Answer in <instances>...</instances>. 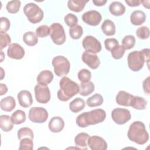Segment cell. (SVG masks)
I'll return each mask as SVG.
<instances>
[{
  "label": "cell",
  "mask_w": 150,
  "mask_h": 150,
  "mask_svg": "<svg viewBox=\"0 0 150 150\" xmlns=\"http://www.w3.org/2000/svg\"><path fill=\"white\" fill-rule=\"evenodd\" d=\"M11 117L8 115H1L0 116V127L5 132L11 131L13 127Z\"/></svg>",
  "instance_id": "cell-28"
},
{
  "label": "cell",
  "mask_w": 150,
  "mask_h": 150,
  "mask_svg": "<svg viewBox=\"0 0 150 150\" xmlns=\"http://www.w3.org/2000/svg\"><path fill=\"white\" fill-rule=\"evenodd\" d=\"M85 105L86 103L84 100L83 98L77 97L70 103L69 108L73 112L76 113L83 110Z\"/></svg>",
  "instance_id": "cell-27"
},
{
  "label": "cell",
  "mask_w": 150,
  "mask_h": 150,
  "mask_svg": "<svg viewBox=\"0 0 150 150\" xmlns=\"http://www.w3.org/2000/svg\"><path fill=\"white\" fill-rule=\"evenodd\" d=\"M0 105L2 110L6 112H10L15 108L16 102L13 97L8 96L1 100Z\"/></svg>",
  "instance_id": "cell-21"
},
{
  "label": "cell",
  "mask_w": 150,
  "mask_h": 150,
  "mask_svg": "<svg viewBox=\"0 0 150 150\" xmlns=\"http://www.w3.org/2000/svg\"><path fill=\"white\" fill-rule=\"evenodd\" d=\"M35 95L38 102L46 104L50 100V92L47 85L38 83L35 87Z\"/></svg>",
  "instance_id": "cell-9"
},
{
  "label": "cell",
  "mask_w": 150,
  "mask_h": 150,
  "mask_svg": "<svg viewBox=\"0 0 150 150\" xmlns=\"http://www.w3.org/2000/svg\"><path fill=\"white\" fill-rule=\"evenodd\" d=\"M102 19L101 13L95 10H91L84 13L82 15V20L86 23L91 26L98 25Z\"/></svg>",
  "instance_id": "cell-12"
},
{
  "label": "cell",
  "mask_w": 150,
  "mask_h": 150,
  "mask_svg": "<svg viewBox=\"0 0 150 150\" xmlns=\"http://www.w3.org/2000/svg\"><path fill=\"white\" fill-rule=\"evenodd\" d=\"M83 33V28L79 25L71 27L69 29V35L73 39H78L82 36Z\"/></svg>",
  "instance_id": "cell-36"
},
{
  "label": "cell",
  "mask_w": 150,
  "mask_h": 150,
  "mask_svg": "<svg viewBox=\"0 0 150 150\" xmlns=\"http://www.w3.org/2000/svg\"><path fill=\"white\" fill-rule=\"evenodd\" d=\"M134 96L125 91L121 90L116 96L115 101L117 103L120 105L129 107L131 106V103Z\"/></svg>",
  "instance_id": "cell-17"
},
{
  "label": "cell",
  "mask_w": 150,
  "mask_h": 150,
  "mask_svg": "<svg viewBox=\"0 0 150 150\" xmlns=\"http://www.w3.org/2000/svg\"><path fill=\"white\" fill-rule=\"evenodd\" d=\"M107 2L106 0H93V3L96 6H103Z\"/></svg>",
  "instance_id": "cell-49"
},
{
  "label": "cell",
  "mask_w": 150,
  "mask_h": 150,
  "mask_svg": "<svg viewBox=\"0 0 150 150\" xmlns=\"http://www.w3.org/2000/svg\"><path fill=\"white\" fill-rule=\"evenodd\" d=\"M149 52L150 50L148 48L130 52L127 57L129 68L134 71H138L143 67L145 62H147L149 65Z\"/></svg>",
  "instance_id": "cell-4"
},
{
  "label": "cell",
  "mask_w": 150,
  "mask_h": 150,
  "mask_svg": "<svg viewBox=\"0 0 150 150\" xmlns=\"http://www.w3.org/2000/svg\"><path fill=\"white\" fill-rule=\"evenodd\" d=\"M135 44V39L133 35H127L122 40V46L125 50L132 49Z\"/></svg>",
  "instance_id": "cell-33"
},
{
  "label": "cell",
  "mask_w": 150,
  "mask_h": 150,
  "mask_svg": "<svg viewBox=\"0 0 150 150\" xmlns=\"http://www.w3.org/2000/svg\"><path fill=\"white\" fill-rule=\"evenodd\" d=\"M18 138L21 140L23 138H29L33 139V132L32 130L28 127H23L20 128L18 131Z\"/></svg>",
  "instance_id": "cell-34"
},
{
  "label": "cell",
  "mask_w": 150,
  "mask_h": 150,
  "mask_svg": "<svg viewBox=\"0 0 150 150\" xmlns=\"http://www.w3.org/2000/svg\"><path fill=\"white\" fill-rule=\"evenodd\" d=\"M149 1H141V3L143 4L144 6L147 9H149Z\"/></svg>",
  "instance_id": "cell-50"
},
{
  "label": "cell",
  "mask_w": 150,
  "mask_h": 150,
  "mask_svg": "<svg viewBox=\"0 0 150 150\" xmlns=\"http://www.w3.org/2000/svg\"><path fill=\"white\" fill-rule=\"evenodd\" d=\"M149 80H150V77L148 76L143 81V83H142V87H143L144 91L145 93L147 94H149L150 92Z\"/></svg>",
  "instance_id": "cell-46"
},
{
  "label": "cell",
  "mask_w": 150,
  "mask_h": 150,
  "mask_svg": "<svg viewBox=\"0 0 150 150\" xmlns=\"http://www.w3.org/2000/svg\"><path fill=\"white\" fill-rule=\"evenodd\" d=\"M18 100L19 105L24 108L30 107L33 103L32 94L30 91L28 90H21L17 96Z\"/></svg>",
  "instance_id": "cell-16"
},
{
  "label": "cell",
  "mask_w": 150,
  "mask_h": 150,
  "mask_svg": "<svg viewBox=\"0 0 150 150\" xmlns=\"http://www.w3.org/2000/svg\"><path fill=\"white\" fill-rule=\"evenodd\" d=\"M60 89L57 96L59 100L67 101L79 92V84L69 77H63L59 81Z\"/></svg>",
  "instance_id": "cell-2"
},
{
  "label": "cell",
  "mask_w": 150,
  "mask_h": 150,
  "mask_svg": "<svg viewBox=\"0 0 150 150\" xmlns=\"http://www.w3.org/2000/svg\"><path fill=\"white\" fill-rule=\"evenodd\" d=\"M127 136L129 140L139 145L145 144L149 139L145 124L139 121H134L130 125Z\"/></svg>",
  "instance_id": "cell-3"
},
{
  "label": "cell",
  "mask_w": 150,
  "mask_h": 150,
  "mask_svg": "<svg viewBox=\"0 0 150 150\" xmlns=\"http://www.w3.org/2000/svg\"><path fill=\"white\" fill-rule=\"evenodd\" d=\"M109 11L114 16L122 15L125 12V7L120 2L114 1L110 4L109 6Z\"/></svg>",
  "instance_id": "cell-23"
},
{
  "label": "cell",
  "mask_w": 150,
  "mask_h": 150,
  "mask_svg": "<svg viewBox=\"0 0 150 150\" xmlns=\"http://www.w3.org/2000/svg\"><path fill=\"white\" fill-rule=\"evenodd\" d=\"M87 145L92 150H105L107 148L106 141L101 137L97 135L90 137Z\"/></svg>",
  "instance_id": "cell-13"
},
{
  "label": "cell",
  "mask_w": 150,
  "mask_h": 150,
  "mask_svg": "<svg viewBox=\"0 0 150 150\" xmlns=\"http://www.w3.org/2000/svg\"><path fill=\"white\" fill-rule=\"evenodd\" d=\"M136 35L141 39H148L149 36V29L145 26L139 27L136 30Z\"/></svg>",
  "instance_id": "cell-41"
},
{
  "label": "cell",
  "mask_w": 150,
  "mask_h": 150,
  "mask_svg": "<svg viewBox=\"0 0 150 150\" xmlns=\"http://www.w3.org/2000/svg\"><path fill=\"white\" fill-rule=\"evenodd\" d=\"M146 104L147 102L143 97L134 96L131 103V106L135 109L142 110L146 108Z\"/></svg>",
  "instance_id": "cell-31"
},
{
  "label": "cell",
  "mask_w": 150,
  "mask_h": 150,
  "mask_svg": "<svg viewBox=\"0 0 150 150\" xmlns=\"http://www.w3.org/2000/svg\"><path fill=\"white\" fill-rule=\"evenodd\" d=\"M33 149V143L32 139L29 138H23L21 139L19 142V149L32 150Z\"/></svg>",
  "instance_id": "cell-38"
},
{
  "label": "cell",
  "mask_w": 150,
  "mask_h": 150,
  "mask_svg": "<svg viewBox=\"0 0 150 150\" xmlns=\"http://www.w3.org/2000/svg\"><path fill=\"white\" fill-rule=\"evenodd\" d=\"M77 76L81 82H88L91 78V73L88 69H82L78 72Z\"/></svg>",
  "instance_id": "cell-39"
},
{
  "label": "cell",
  "mask_w": 150,
  "mask_h": 150,
  "mask_svg": "<svg viewBox=\"0 0 150 150\" xmlns=\"http://www.w3.org/2000/svg\"><path fill=\"white\" fill-rule=\"evenodd\" d=\"M131 113L127 109L116 108L111 112V118L112 120L118 125L125 124L131 119Z\"/></svg>",
  "instance_id": "cell-11"
},
{
  "label": "cell",
  "mask_w": 150,
  "mask_h": 150,
  "mask_svg": "<svg viewBox=\"0 0 150 150\" xmlns=\"http://www.w3.org/2000/svg\"><path fill=\"white\" fill-rule=\"evenodd\" d=\"M64 20L66 25L70 28L77 25V23H78L77 17L75 15L71 13L67 14L64 16Z\"/></svg>",
  "instance_id": "cell-42"
},
{
  "label": "cell",
  "mask_w": 150,
  "mask_h": 150,
  "mask_svg": "<svg viewBox=\"0 0 150 150\" xmlns=\"http://www.w3.org/2000/svg\"><path fill=\"white\" fill-rule=\"evenodd\" d=\"M89 137V135L85 132L78 134L74 138L76 146L79 149H87V141Z\"/></svg>",
  "instance_id": "cell-20"
},
{
  "label": "cell",
  "mask_w": 150,
  "mask_h": 150,
  "mask_svg": "<svg viewBox=\"0 0 150 150\" xmlns=\"http://www.w3.org/2000/svg\"><path fill=\"white\" fill-rule=\"evenodd\" d=\"M106 113L104 110L94 109L79 115L76 118V124L79 127L84 128L90 125L101 123L104 121Z\"/></svg>",
  "instance_id": "cell-1"
},
{
  "label": "cell",
  "mask_w": 150,
  "mask_h": 150,
  "mask_svg": "<svg viewBox=\"0 0 150 150\" xmlns=\"http://www.w3.org/2000/svg\"><path fill=\"white\" fill-rule=\"evenodd\" d=\"M50 27L45 25H40L36 29V34L37 36L39 38H45L50 35Z\"/></svg>",
  "instance_id": "cell-40"
},
{
  "label": "cell",
  "mask_w": 150,
  "mask_h": 150,
  "mask_svg": "<svg viewBox=\"0 0 150 150\" xmlns=\"http://www.w3.org/2000/svg\"><path fill=\"white\" fill-rule=\"evenodd\" d=\"M0 47L1 50H2L4 48L6 47L7 46L10 45L11 42V37L8 34L6 33L1 32L0 33Z\"/></svg>",
  "instance_id": "cell-43"
},
{
  "label": "cell",
  "mask_w": 150,
  "mask_h": 150,
  "mask_svg": "<svg viewBox=\"0 0 150 150\" xmlns=\"http://www.w3.org/2000/svg\"><path fill=\"white\" fill-rule=\"evenodd\" d=\"M125 2L128 6L131 7L138 6L141 3V0H125Z\"/></svg>",
  "instance_id": "cell-47"
},
{
  "label": "cell",
  "mask_w": 150,
  "mask_h": 150,
  "mask_svg": "<svg viewBox=\"0 0 150 150\" xmlns=\"http://www.w3.org/2000/svg\"><path fill=\"white\" fill-rule=\"evenodd\" d=\"M146 15L140 10H136L132 12L130 16V21L134 25H141L145 22Z\"/></svg>",
  "instance_id": "cell-19"
},
{
  "label": "cell",
  "mask_w": 150,
  "mask_h": 150,
  "mask_svg": "<svg viewBox=\"0 0 150 150\" xmlns=\"http://www.w3.org/2000/svg\"><path fill=\"white\" fill-rule=\"evenodd\" d=\"M11 119L14 124L18 125L22 124L26 120V114L23 111L18 110L12 114Z\"/></svg>",
  "instance_id": "cell-30"
},
{
  "label": "cell",
  "mask_w": 150,
  "mask_h": 150,
  "mask_svg": "<svg viewBox=\"0 0 150 150\" xmlns=\"http://www.w3.org/2000/svg\"><path fill=\"white\" fill-rule=\"evenodd\" d=\"M54 73L59 77L67 74L70 71V63L68 59L63 56L54 57L52 62Z\"/></svg>",
  "instance_id": "cell-6"
},
{
  "label": "cell",
  "mask_w": 150,
  "mask_h": 150,
  "mask_svg": "<svg viewBox=\"0 0 150 150\" xmlns=\"http://www.w3.org/2000/svg\"><path fill=\"white\" fill-rule=\"evenodd\" d=\"M82 45L86 52L96 54L101 50V45L96 38L92 36H86L83 40Z\"/></svg>",
  "instance_id": "cell-10"
},
{
  "label": "cell",
  "mask_w": 150,
  "mask_h": 150,
  "mask_svg": "<svg viewBox=\"0 0 150 150\" xmlns=\"http://www.w3.org/2000/svg\"><path fill=\"white\" fill-rule=\"evenodd\" d=\"M103 32L107 36L114 35L115 33V26L114 23L110 20H105L101 26Z\"/></svg>",
  "instance_id": "cell-26"
},
{
  "label": "cell",
  "mask_w": 150,
  "mask_h": 150,
  "mask_svg": "<svg viewBox=\"0 0 150 150\" xmlns=\"http://www.w3.org/2000/svg\"><path fill=\"white\" fill-rule=\"evenodd\" d=\"M21 3L20 1H11L7 3L6 9L10 13H16L19 11L21 7Z\"/></svg>",
  "instance_id": "cell-35"
},
{
  "label": "cell",
  "mask_w": 150,
  "mask_h": 150,
  "mask_svg": "<svg viewBox=\"0 0 150 150\" xmlns=\"http://www.w3.org/2000/svg\"><path fill=\"white\" fill-rule=\"evenodd\" d=\"M0 87H1V90H0V95L2 96L5 94H6L8 91V87L7 86L3 84V83H1L0 84Z\"/></svg>",
  "instance_id": "cell-48"
},
{
  "label": "cell",
  "mask_w": 150,
  "mask_h": 150,
  "mask_svg": "<svg viewBox=\"0 0 150 150\" xmlns=\"http://www.w3.org/2000/svg\"><path fill=\"white\" fill-rule=\"evenodd\" d=\"M118 45V40L114 38H108L104 41V46L105 49L110 52L115 46Z\"/></svg>",
  "instance_id": "cell-44"
},
{
  "label": "cell",
  "mask_w": 150,
  "mask_h": 150,
  "mask_svg": "<svg viewBox=\"0 0 150 150\" xmlns=\"http://www.w3.org/2000/svg\"><path fill=\"white\" fill-rule=\"evenodd\" d=\"M23 40L28 46H33L38 43V38L35 33L32 31H29L23 34Z\"/></svg>",
  "instance_id": "cell-29"
},
{
  "label": "cell",
  "mask_w": 150,
  "mask_h": 150,
  "mask_svg": "<svg viewBox=\"0 0 150 150\" xmlns=\"http://www.w3.org/2000/svg\"><path fill=\"white\" fill-rule=\"evenodd\" d=\"M88 1L84 0H69L67 2V6L70 10L73 12H79L84 9L86 4Z\"/></svg>",
  "instance_id": "cell-24"
},
{
  "label": "cell",
  "mask_w": 150,
  "mask_h": 150,
  "mask_svg": "<svg viewBox=\"0 0 150 150\" xmlns=\"http://www.w3.org/2000/svg\"><path fill=\"white\" fill-rule=\"evenodd\" d=\"M7 54L11 59L19 60L22 59L25 56V50L18 43H13L9 45L7 50Z\"/></svg>",
  "instance_id": "cell-15"
},
{
  "label": "cell",
  "mask_w": 150,
  "mask_h": 150,
  "mask_svg": "<svg viewBox=\"0 0 150 150\" xmlns=\"http://www.w3.org/2000/svg\"><path fill=\"white\" fill-rule=\"evenodd\" d=\"M103 103V98L98 93H96L87 100V104L90 107H94L101 105Z\"/></svg>",
  "instance_id": "cell-32"
},
{
  "label": "cell",
  "mask_w": 150,
  "mask_h": 150,
  "mask_svg": "<svg viewBox=\"0 0 150 150\" xmlns=\"http://www.w3.org/2000/svg\"><path fill=\"white\" fill-rule=\"evenodd\" d=\"M0 30L1 32L6 33L10 28V21L6 17H1L0 18Z\"/></svg>",
  "instance_id": "cell-45"
},
{
  "label": "cell",
  "mask_w": 150,
  "mask_h": 150,
  "mask_svg": "<svg viewBox=\"0 0 150 150\" xmlns=\"http://www.w3.org/2000/svg\"><path fill=\"white\" fill-rule=\"evenodd\" d=\"M23 12L29 21L32 23L40 22L43 18L44 13L42 9L35 3H28L23 7Z\"/></svg>",
  "instance_id": "cell-5"
},
{
  "label": "cell",
  "mask_w": 150,
  "mask_h": 150,
  "mask_svg": "<svg viewBox=\"0 0 150 150\" xmlns=\"http://www.w3.org/2000/svg\"><path fill=\"white\" fill-rule=\"evenodd\" d=\"M48 112L47 110L41 107H32L29 110V119L35 123H43L48 118Z\"/></svg>",
  "instance_id": "cell-8"
},
{
  "label": "cell",
  "mask_w": 150,
  "mask_h": 150,
  "mask_svg": "<svg viewBox=\"0 0 150 150\" xmlns=\"http://www.w3.org/2000/svg\"><path fill=\"white\" fill-rule=\"evenodd\" d=\"M95 86L92 81L81 82L79 87V93L83 96H87L94 91Z\"/></svg>",
  "instance_id": "cell-25"
},
{
  "label": "cell",
  "mask_w": 150,
  "mask_h": 150,
  "mask_svg": "<svg viewBox=\"0 0 150 150\" xmlns=\"http://www.w3.org/2000/svg\"><path fill=\"white\" fill-rule=\"evenodd\" d=\"M125 49L122 45H117L115 46L111 50V53L112 57L115 59H120L122 57L125 53Z\"/></svg>",
  "instance_id": "cell-37"
},
{
  "label": "cell",
  "mask_w": 150,
  "mask_h": 150,
  "mask_svg": "<svg viewBox=\"0 0 150 150\" xmlns=\"http://www.w3.org/2000/svg\"><path fill=\"white\" fill-rule=\"evenodd\" d=\"M1 79L2 80V79H3V77H4V75H5V74H2V72H3V69H2V67L1 68Z\"/></svg>",
  "instance_id": "cell-51"
},
{
  "label": "cell",
  "mask_w": 150,
  "mask_h": 150,
  "mask_svg": "<svg viewBox=\"0 0 150 150\" xmlns=\"http://www.w3.org/2000/svg\"><path fill=\"white\" fill-rule=\"evenodd\" d=\"M48 127L52 132H59L64 127V120L60 117H53L50 119Z\"/></svg>",
  "instance_id": "cell-18"
},
{
  "label": "cell",
  "mask_w": 150,
  "mask_h": 150,
  "mask_svg": "<svg viewBox=\"0 0 150 150\" xmlns=\"http://www.w3.org/2000/svg\"><path fill=\"white\" fill-rule=\"evenodd\" d=\"M1 56H2V58H1V62H2V60H3V59H2V57L4 56H3V54H4V53H3L2 50H1Z\"/></svg>",
  "instance_id": "cell-52"
},
{
  "label": "cell",
  "mask_w": 150,
  "mask_h": 150,
  "mask_svg": "<svg viewBox=\"0 0 150 150\" xmlns=\"http://www.w3.org/2000/svg\"><path fill=\"white\" fill-rule=\"evenodd\" d=\"M53 74L50 70L42 71L37 77V81L39 84L47 85L52 82L53 79Z\"/></svg>",
  "instance_id": "cell-22"
},
{
  "label": "cell",
  "mask_w": 150,
  "mask_h": 150,
  "mask_svg": "<svg viewBox=\"0 0 150 150\" xmlns=\"http://www.w3.org/2000/svg\"><path fill=\"white\" fill-rule=\"evenodd\" d=\"M81 59L84 63L92 69H97L100 64V59L97 54L86 51L83 53Z\"/></svg>",
  "instance_id": "cell-14"
},
{
  "label": "cell",
  "mask_w": 150,
  "mask_h": 150,
  "mask_svg": "<svg viewBox=\"0 0 150 150\" xmlns=\"http://www.w3.org/2000/svg\"><path fill=\"white\" fill-rule=\"evenodd\" d=\"M50 36L53 43L57 45L63 44L66 38L63 26L59 23H53L50 25Z\"/></svg>",
  "instance_id": "cell-7"
}]
</instances>
